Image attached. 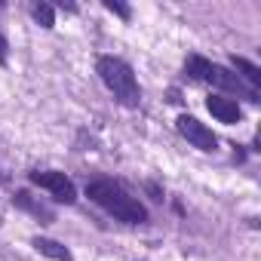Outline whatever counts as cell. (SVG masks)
Segmentation results:
<instances>
[{"mask_svg":"<svg viewBox=\"0 0 261 261\" xmlns=\"http://www.w3.org/2000/svg\"><path fill=\"white\" fill-rule=\"evenodd\" d=\"M105 10H111V13H117L120 19H129L133 13H129V7H123V4H117V0H105Z\"/></svg>","mask_w":261,"mask_h":261,"instance_id":"11","label":"cell"},{"mask_svg":"<svg viewBox=\"0 0 261 261\" xmlns=\"http://www.w3.org/2000/svg\"><path fill=\"white\" fill-rule=\"evenodd\" d=\"M206 108H209V114H212L218 123H240V117H243V111H240L237 98L209 95V98H206Z\"/></svg>","mask_w":261,"mask_h":261,"instance_id":"6","label":"cell"},{"mask_svg":"<svg viewBox=\"0 0 261 261\" xmlns=\"http://www.w3.org/2000/svg\"><path fill=\"white\" fill-rule=\"evenodd\" d=\"M31 246H34L40 255L53 258V261H74L71 249H68V246H62V243H56V240H49V237H34V240H31Z\"/></svg>","mask_w":261,"mask_h":261,"instance_id":"8","label":"cell"},{"mask_svg":"<svg viewBox=\"0 0 261 261\" xmlns=\"http://www.w3.org/2000/svg\"><path fill=\"white\" fill-rule=\"evenodd\" d=\"M230 65L240 71V80H243V83H249L252 89H255V86H261V68H258V65H252L249 59H240V56H233V59H230Z\"/></svg>","mask_w":261,"mask_h":261,"instance_id":"9","label":"cell"},{"mask_svg":"<svg viewBox=\"0 0 261 261\" xmlns=\"http://www.w3.org/2000/svg\"><path fill=\"white\" fill-rule=\"evenodd\" d=\"M4 62H7V37L0 34V65H4Z\"/></svg>","mask_w":261,"mask_h":261,"instance_id":"12","label":"cell"},{"mask_svg":"<svg viewBox=\"0 0 261 261\" xmlns=\"http://www.w3.org/2000/svg\"><path fill=\"white\" fill-rule=\"evenodd\" d=\"M86 197L101 206L108 215H114L117 221H126V224H145L148 221V209L133 197L126 194L123 185H117L114 178H95L86 185Z\"/></svg>","mask_w":261,"mask_h":261,"instance_id":"1","label":"cell"},{"mask_svg":"<svg viewBox=\"0 0 261 261\" xmlns=\"http://www.w3.org/2000/svg\"><path fill=\"white\" fill-rule=\"evenodd\" d=\"M185 71H188L194 80L212 83V86H218V89H224V92H230V95H240V98H246V101H252V105L261 101L258 89H252L249 83H243L240 74H233V71H227V68H221V65H215V62H209V59H203V56H188Z\"/></svg>","mask_w":261,"mask_h":261,"instance_id":"2","label":"cell"},{"mask_svg":"<svg viewBox=\"0 0 261 261\" xmlns=\"http://www.w3.org/2000/svg\"><path fill=\"white\" fill-rule=\"evenodd\" d=\"M28 178H31V185H34V188H43V191H49V197H53L56 203H65V206H71V203L77 200V188H74V181H71L65 172L46 169V172H28Z\"/></svg>","mask_w":261,"mask_h":261,"instance_id":"4","label":"cell"},{"mask_svg":"<svg viewBox=\"0 0 261 261\" xmlns=\"http://www.w3.org/2000/svg\"><path fill=\"white\" fill-rule=\"evenodd\" d=\"M13 203H16L19 209H25V212H31L34 218H40L43 224H49V221L56 218V212H53V209H49L46 203H37V200H34L31 194H28V191H16V194H13Z\"/></svg>","mask_w":261,"mask_h":261,"instance_id":"7","label":"cell"},{"mask_svg":"<svg viewBox=\"0 0 261 261\" xmlns=\"http://www.w3.org/2000/svg\"><path fill=\"white\" fill-rule=\"evenodd\" d=\"M95 71H98L101 83L114 92V98H117L123 108H139L142 89H139V80H136L133 68H129L123 59H117V56H98Z\"/></svg>","mask_w":261,"mask_h":261,"instance_id":"3","label":"cell"},{"mask_svg":"<svg viewBox=\"0 0 261 261\" xmlns=\"http://www.w3.org/2000/svg\"><path fill=\"white\" fill-rule=\"evenodd\" d=\"M31 16H34V22H37L40 28H46V31L56 25V10H53L49 4H34V7H31Z\"/></svg>","mask_w":261,"mask_h":261,"instance_id":"10","label":"cell"},{"mask_svg":"<svg viewBox=\"0 0 261 261\" xmlns=\"http://www.w3.org/2000/svg\"><path fill=\"white\" fill-rule=\"evenodd\" d=\"M175 129H178V136H181V139H188L197 151H206V154L218 151V139H215V133H212L206 123H200L197 117L181 114V117L175 120Z\"/></svg>","mask_w":261,"mask_h":261,"instance_id":"5","label":"cell"}]
</instances>
